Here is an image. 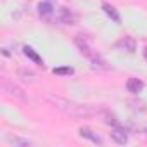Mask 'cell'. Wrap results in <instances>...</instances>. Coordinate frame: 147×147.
<instances>
[{
    "instance_id": "cell-5",
    "label": "cell",
    "mask_w": 147,
    "mask_h": 147,
    "mask_svg": "<svg viewBox=\"0 0 147 147\" xmlns=\"http://www.w3.org/2000/svg\"><path fill=\"white\" fill-rule=\"evenodd\" d=\"M111 137L114 138V142H116V144H121V145L128 142V135H126L125 128H121L119 125H116V126L113 128V131H111Z\"/></svg>"
},
{
    "instance_id": "cell-10",
    "label": "cell",
    "mask_w": 147,
    "mask_h": 147,
    "mask_svg": "<svg viewBox=\"0 0 147 147\" xmlns=\"http://www.w3.org/2000/svg\"><path fill=\"white\" fill-rule=\"evenodd\" d=\"M102 11H104V12H106V14H107V16H109V18H111L114 23H116V24H119V23H121V18H119L118 11H116V9L111 5V4L104 2V4H102Z\"/></svg>"
},
{
    "instance_id": "cell-11",
    "label": "cell",
    "mask_w": 147,
    "mask_h": 147,
    "mask_svg": "<svg viewBox=\"0 0 147 147\" xmlns=\"http://www.w3.org/2000/svg\"><path fill=\"white\" fill-rule=\"evenodd\" d=\"M23 52H24V55H26L28 59H31L35 64H38V66H42V64H43L42 57H40V55H38V54H36V52H35L31 47H24V49H23Z\"/></svg>"
},
{
    "instance_id": "cell-1",
    "label": "cell",
    "mask_w": 147,
    "mask_h": 147,
    "mask_svg": "<svg viewBox=\"0 0 147 147\" xmlns=\"http://www.w3.org/2000/svg\"><path fill=\"white\" fill-rule=\"evenodd\" d=\"M49 100L55 109H59L61 113H64L71 118H87V116L95 114V111L85 104H76V102H71V100H66L61 97H54V95H49Z\"/></svg>"
},
{
    "instance_id": "cell-2",
    "label": "cell",
    "mask_w": 147,
    "mask_h": 147,
    "mask_svg": "<svg viewBox=\"0 0 147 147\" xmlns=\"http://www.w3.org/2000/svg\"><path fill=\"white\" fill-rule=\"evenodd\" d=\"M75 43L78 45L80 52H82L85 57H88V59H90V62H92L95 67H102V69H106V62H104V59H102V57L97 54V50H94V49L90 47V43H88L85 38H82V36H76Z\"/></svg>"
},
{
    "instance_id": "cell-6",
    "label": "cell",
    "mask_w": 147,
    "mask_h": 147,
    "mask_svg": "<svg viewBox=\"0 0 147 147\" xmlns=\"http://www.w3.org/2000/svg\"><path fill=\"white\" fill-rule=\"evenodd\" d=\"M118 47L123 49V50H126V52H130V54H133L135 49H137V43H135V40H133L131 36H123V38L118 42Z\"/></svg>"
},
{
    "instance_id": "cell-9",
    "label": "cell",
    "mask_w": 147,
    "mask_h": 147,
    "mask_svg": "<svg viewBox=\"0 0 147 147\" xmlns=\"http://www.w3.org/2000/svg\"><path fill=\"white\" fill-rule=\"evenodd\" d=\"M80 137H83V138H87V140H90V142H94V144H99V145H102V138L99 137V135H95L90 128H80Z\"/></svg>"
},
{
    "instance_id": "cell-7",
    "label": "cell",
    "mask_w": 147,
    "mask_h": 147,
    "mask_svg": "<svg viewBox=\"0 0 147 147\" xmlns=\"http://www.w3.org/2000/svg\"><path fill=\"white\" fill-rule=\"evenodd\" d=\"M144 88V82L138 80V78H128L126 82V90L131 92V94H140Z\"/></svg>"
},
{
    "instance_id": "cell-14",
    "label": "cell",
    "mask_w": 147,
    "mask_h": 147,
    "mask_svg": "<svg viewBox=\"0 0 147 147\" xmlns=\"http://www.w3.org/2000/svg\"><path fill=\"white\" fill-rule=\"evenodd\" d=\"M144 57H145V61H147V47L144 49Z\"/></svg>"
},
{
    "instance_id": "cell-8",
    "label": "cell",
    "mask_w": 147,
    "mask_h": 147,
    "mask_svg": "<svg viewBox=\"0 0 147 147\" xmlns=\"http://www.w3.org/2000/svg\"><path fill=\"white\" fill-rule=\"evenodd\" d=\"M4 90L7 92V95L18 97V99H24V94H23V90H21L18 85H14V83H9V82H5V83H4Z\"/></svg>"
},
{
    "instance_id": "cell-13",
    "label": "cell",
    "mask_w": 147,
    "mask_h": 147,
    "mask_svg": "<svg viewBox=\"0 0 147 147\" xmlns=\"http://www.w3.org/2000/svg\"><path fill=\"white\" fill-rule=\"evenodd\" d=\"M9 142L14 144V145H31V142H28V140H21V138H9Z\"/></svg>"
},
{
    "instance_id": "cell-4",
    "label": "cell",
    "mask_w": 147,
    "mask_h": 147,
    "mask_svg": "<svg viewBox=\"0 0 147 147\" xmlns=\"http://www.w3.org/2000/svg\"><path fill=\"white\" fill-rule=\"evenodd\" d=\"M38 14H40V18H43V19H50L54 14H55V11H54V5L49 2H40V5H38Z\"/></svg>"
},
{
    "instance_id": "cell-3",
    "label": "cell",
    "mask_w": 147,
    "mask_h": 147,
    "mask_svg": "<svg viewBox=\"0 0 147 147\" xmlns=\"http://www.w3.org/2000/svg\"><path fill=\"white\" fill-rule=\"evenodd\" d=\"M55 19L62 24H73L75 23V14H73L67 7H59L55 12Z\"/></svg>"
},
{
    "instance_id": "cell-12",
    "label": "cell",
    "mask_w": 147,
    "mask_h": 147,
    "mask_svg": "<svg viewBox=\"0 0 147 147\" xmlns=\"http://www.w3.org/2000/svg\"><path fill=\"white\" fill-rule=\"evenodd\" d=\"M54 75H73V67H55Z\"/></svg>"
}]
</instances>
